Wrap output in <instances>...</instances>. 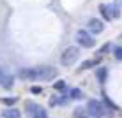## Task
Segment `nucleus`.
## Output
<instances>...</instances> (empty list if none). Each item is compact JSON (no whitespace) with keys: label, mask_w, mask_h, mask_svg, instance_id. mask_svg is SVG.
<instances>
[{"label":"nucleus","mask_w":122,"mask_h":118,"mask_svg":"<svg viewBox=\"0 0 122 118\" xmlns=\"http://www.w3.org/2000/svg\"><path fill=\"white\" fill-rule=\"evenodd\" d=\"M117 4H119V5H122V0H117Z\"/></svg>","instance_id":"4be33fe9"},{"label":"nucleus","mask_w":122,"mask_h":118,"mask_svg":"<svg viewBox=\"0 0 122 118\" xmlns=\"http://www.w3.org/2000/svg\"><path fill=\"white\" fill-rule=\"evenodd\" d=\"M36 74H37V79H43V81H50L57 76V71L55 67H39L36 69Z\"/></svg>","instance_id":"20e7f679"},{"label":"nucleus","mask_w":122,"mask_h":118,"mask_svg":"<svg viewBox=\"0 0 122 118\" xmlns=\"http://www.w3.org/2000/svg\"><path fill=\"white\" fill-rule=\"evenodd\" d=\"M96 65V62L94 60H85L81 65H80V71H85V69H90V67H94Z\"/></svg>","instance_id":"dca6fc26"},{"label":"nucleus","mask_w":122,"mask_h":118,"mask_svg":"<svg viewBox=\"0 0 122 118\" xmlns=\"http://www.w3.org/2000/svg\"><path fill=\"white\" fill-rule=\"evenodd\" d=\"M73 116L74 118H89L90 115H89V111H87L85 108H76L74 113H73Z\"/></svg>","instance_id":"9d476101"},{"label":"nucleus","mask_w":122,"mask_h":118,"mask_svg":"<svg viewBox=\"0 0 122 118\" xmlns=\"http://www.w3.org/2000/svg\"><path fill=\"white\" fill-rule=\"evenodd\" d=\"M2 76H4V71H2V67H0V78H2Z\"/></svg>","instance_id":"412c9836"},{"label":"nucleus","mask_w":122,"mask_h":118,"mask_svg":"<svg viewBox=\"0 0 122 118\" xmlns=\"http://www.w3.org/2000/svg\"><path fill=\"white\" fill-rule=\"evenodd\" d=\"M104 30V23L101 21L97 18H90L89 21H87V32L90 33H101Z\"/></svg>","instance_id":"39448f33"},{"label":"nucleus","mask_w":122,"mask_h":118,"mask_svg":"<svg viewBox=\"0 0 122 118\" xmlns=\"http://www.w3.org/2000/svg\"><path fill=\"white\" fill-rule=\"evenodd\" d=\"M113 57H115L117 60H122V46H115V48H113Z\"/></svg>","instance_id":"f3484780"},{"label":"nucleus","mask_w":122,"mask_h":118,"mask_svg":"<svg viewBox=\"0 0 122 118\" xmlns=\"http://www.w3.org/2000/svg\"><path fill=\"white\" fill-rule=\"evenodd\" d=\"M106 74H108V71L104 69V67L97 69V71H96V78H97V81H99V83H104V79H106Z\"/></svg>","instance_id":"9b49d317"},{"label":"nucleus","mask_w":122,"mask_h":118,"mask_svg":"<svg viewBox=\"0 0 122 118\" xmlns=\"http://www.w3.org/2000/svg\"><path fill=\"white\" fill-rule=\"evenodd\" d=\"M76 42H78L80 46H83V48H94L96 41H94V37H92L90 32H87V30H78V33H76Z\"/></svg>","instance_id":"7ed1b4c3"},{"label":"nucleus","mask_w":122,"mask_h":118,"mask_svg":"<svg viewBox=\"0 0 122 118\" xmlns=\"http://www.w3.org/2000/svg\"><path fill=\"white\" fill-rule=\"evenodd\" d=\"M99 12L101 16H103L106 21H112V16H110V7H108V4H99Z\"/></svg>","instance_id":"6e6552de"},{"label":"nucleus","mask_w":122,"mask_h":118,"mask_svg":"<svg viewBox=\"0 0 122 118\" xmlns=\"http://www.w3.org/2000/svg\"><path fill=\"white\" fill-rule=\"evenodd\" d=\"M4 118H21L18 109H7V111H4Z\"/></svg>","instance_id":"f8f14e48"},{"label":"nucleus","mask_w":122,"mask_h":118,"mask_svg":"<svg viewBox=\"0 0 122 118\" xmlns=\"http://www.w3.org/2000/svg\"><path fill=\"white\" fill-rule=\"evenodd\" d=\"M25 108H27V111H28V115H30V116L39 109V106H37L36 102H27V106H25Z\"/></svg>","instance_id":"4468645a"},{"label":"nucleus","mask_w":122,"mask_h":118,"mask_svg":"<svg viewBox=\"0 0 122 118\" xmlns=\"http://www.w3.org/2000/svg\"><path fill=\"white\" fill-rule=\"evenodd\" d=\"M50 104H51V106H66V104H67V99H66V97H55Z\"/></svg>","instance_id":"ddd939ff"},{"label":"nucleus","mask_w":122,"mask_h":118,"mask_svg":"<svg viewBox=\"0 0 122 118\" xmlns=\"http://www.w3.org/2000/svg\"><path fill=\"white\" fill-rule=\"evenodd\" d=\"M16 97H5V99H4V102L7 104V106H12V104H16Z\"/></svg>","instance_id":"aec40b11"},{"label":"nucleus","mask_w":122,"mask_h":118,"mask_svg":"<svg viewBox=\"0 0 122 118\" xmlns=\"http://www.w3.org/2000/svg\"><path fill=\"white\" fill-rule=\"evenodd\" d=\"M32 118H48V113H46L43 108H39V109L32 115Z\"/></svg>","instance_id":"2eb2a0df"},{"label":"nucleus","mask_w":122,"mask_h":118,"mask_svg":"<svg viewBox=\"0 0 122 118\" xmlns=\"http://www.w3.org/2000/svg\"><path fill=\"white\" fill-rule=\"evenodd\" d=\"M53 88H55V90H64V88H66V81H64V79H58V81H55Z\"/></svg>","instance_id":"6ab92c4d"},{"label":"nucleus","mask_w":122,"mask_h":118,"mask_svg":"<svg viewBox=\"0 0 122 118\" xmlns=\"http://www.w3.org/2000/svg\"><path fill=\"white\" fill-rule=\"evenodd\" d=\"M87 111H89V115L92 116H103V115H106V109H104L103 106V102L101 100H96V99H90L89 102H87Z\"/></svg>","instance_id":"f03ea898"},{"label":"nucleus","mask_w":122,"mask_h":118,"mask_svg":"<svg viewBox=\"0 0 122 118\" xmlns=\"http://www.w3.org/2000/svg\"><path fill=\"white\" fill-rule=\"evenodd\" d=\"M0 86H4V88H11V86H12V76H9V74L4 72V76L0 78Z\"/></svg>","instance_id":"1a4fd4ad"},{"label":"nucleus","mask_w":122,"mask_h":118,"mask_svg":"<svg viewBox=\"0 0 122 118\" xmlns=\"http://www.w3.org/2000/svg\"><path fill=\"white\" fill-rule=\"evenodd\" d=\"M18 76L25 81H34V79H37V74H36V69H20Z\"/></svg>","instance_id":"423d86ee"},{"label":"nucleus","mask_w":122,"mask_h":118,"mask_svg":"<svg viewBox=\"0 0 122 118\" xmlns=\"http://www.w3.org/2000/svg\"><path fill=\"white\" fill-rule=\"evenodd\" d=\"M78 57H80V48L78 46H69V48L64 49L60 62H62V65H73L78 60Z\"/></svg>","instance_id":"f257e3e1"},{"label":"nucleus","mask_w":122,"mask_h":118,"mask_svg":"<svg viewBox=\"0 0 122 118\" xmlns=\"http://www.w3.org/2000/svg\"><path fill=\"white\" fill-rule=\"evenodd\" d=\"M71 99H74V100L81 99V92H80L78 88H73V90H71Z\"/></svg>","instance_id":"a211bd4d"},{"label":"nucleus","mask_w":122,"mask_h":118,"mask_svg":"<svg viewBox=\"0 0 122 118\" xmlns=\"http://www.w3.org/2000/svg\"><path fill=\"white\" fill-rule=\"evenodd\" d=\"M108 7H110V16H112V19H119L120 18V5L117 2H113V4H108Z\"/></svg>","instance_id":"0eeeda50"}]
</instances>
